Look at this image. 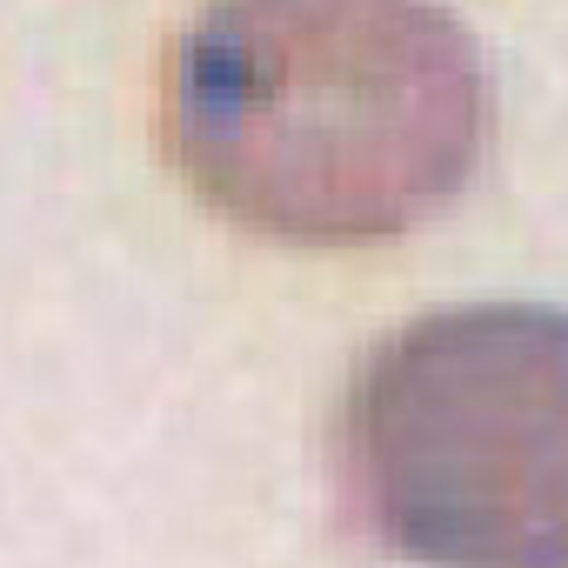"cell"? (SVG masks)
Masks as SVG:
<instances>
[{
	"instance_id": "obj_1",
	"label": "cell",
	"mask_w": 568,
	"mask_h": 568,
	"mask_svg": "<svg viewBox=\"0 0 568 568\" xmlns=\"http://www.w3.org/2000/svg\"><path fill=\"white\" fill-rule=\"evenodd\" d=\"M161 134L241 227L362 247L462 194L488 74L435 0H207L168 48Z\"/></svg>"
},
{
	"instance_id": "obj_2",
	"label": "cell",
	"mask_w": 568,
	"mask_h": 568,
	"mask_svg": "<svg viewBox=\"0 0 568 568\" xmlns=\"http://www.w3.org/2000/svg\"><path fill=\"white\" fill-rule=\"evenodd\" d=\"M368 521L422 561H568V315L462 308L388 335L348 395Z\"/></svg>"
}]
</instances>
